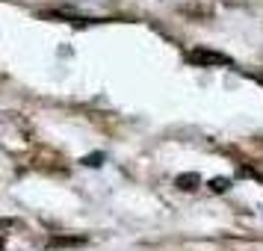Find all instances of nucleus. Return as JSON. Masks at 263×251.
Segmentation results:
<instances>
[{"mask_svg":"<svg viewBox=\"0 0 263 251\" xmlns=\"http://www.w3.org/2000/svg\"><path fill=\"white\" fill-rule=\"evenodd\" d=\"M186 60H190L192 65H201V68H231V65H234L231 56L219 53V50H210V48L190 50V53H186Z\"/></svg>","mask_w":263,"mask_h":251,"instance_id":"f257e3e1","label":"nucleus"},{"mask_svg":"<svg viewBox=\"0 0 263 251\" xmlns=\"http://www.w3.org/2000/svg\"><path fill=\"white\" fill-rule=\"evenodd\" d=\"M228 186H231V180H225V178L210 180V192H228Z\"/></svg>","mask_w":263,"mask_h":251,"instance_id":"7ed1b4c3","label":"nucleus"},{"mask_svg":"<svg viewBox=\"0 0 263 251\" xmlns=\"http://www.w3.org/2000/svg\"><path fill=\"white\" fill-rule=\"evenodd\" d=\"M178 186L180 189H195V186H198V175H180Z\"/></svg>","mask_w":263,"mask_h":251,"instance_id":"f03ea898","label":"nucleus"}]
</instances>
